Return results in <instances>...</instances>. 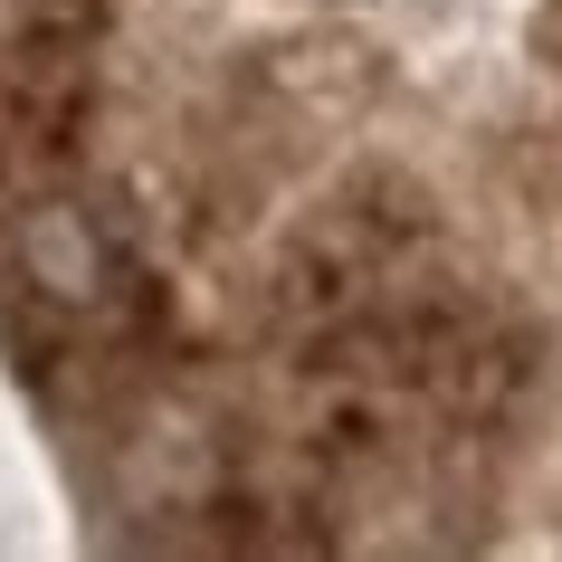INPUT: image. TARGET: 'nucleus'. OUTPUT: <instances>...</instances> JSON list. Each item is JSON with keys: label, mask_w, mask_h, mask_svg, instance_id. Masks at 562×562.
<instances>
[{"label": "nucleus", "mask_w": 562, "mask_h": 562, "mask_svg": "<svg viewBox=\"0 0 562 562\" xmlns=\"http://www.w3.org/2000/svg\"><path fill=\"white\" fill-rule=\"evenodd\" d=\"M419 238H429V191L401 181V172H362L334 210H315L286 238V258L267 277V305L286 325H334V315H353V305L382 296L391 277L411 267Z\"/></svg>", "instance_id": "1"}, {"label": "nucleus", "mask_w": 562, "mask_h": 562, "mask_svg": "<svg viewBox=\"0 0 562 562\" xmlns=\"http://www.w3.org/2000/svg\"><path fill=\"white\" fill-rule=\"evenodd\" d=\"M87 38H58V30H20L0 48V124L38 153H67L77 124H87Z\"/></svg>", "instance_id": "2"}, {"label": "nucleus", "mask_w": 562, "mask_h": 562, "mask_svg": "<svg viewBox=\"0 0 562 562\" xmlns=\"http://www.w3.org/2000/svg\"><path fill=\"white\" fill-rule=\"evenodd\" d=\"M115 0H20V30H58V38H95Z\"/></svg>", "instance_id": "3"}]
</instances>
